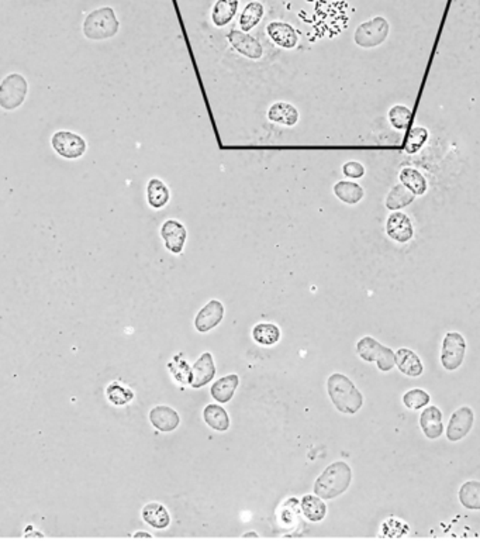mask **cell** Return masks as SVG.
<instances>
[{
    "mask_svg": "<svg viewBox=\"0 0 480 541\" xmlns=\"http://www.w3.org/2000/svg\"><path fill=\"white\" fill-rule=\"evenodd\" d=\"M428 136L430 134H428L427 129L420 127V126L413 127L407 136V140H406V146H404L406 153L407 154L418 153L423 148V146L427 143Z\"/></svg>",
    "mask_w": 480,
    "mask_h": 541,
    "instance_id": "33",
    "label": "cell"
},
{
    "mask_svg": "<svg viewBox=\"0 0 480 541\" xmlns=\"http://www.w3.org/2000/svg\"><path fill=\"white\" fill-rule=\"evenodd\" d=\"M224 305L217 300V299H211L208 300L196 315L194 317V329L199 332V333H207V332H211L213 329H216L224 319Z\"/></svg>",
    "mask_w": 480,
    "mask_h": 541,
    "instance_id": "12",
    "label": "cell"
},
{
    "mask_svg": "<svg viewBox=\"0 0 480 541\" xmlns=\"http://www.w3.org/2000/svg\"><path fill=\"white\" fill-rule=\"evenodd\" d=\"M467 340L459 332H448L442 339L440 361L447 372L459 369L467 356Z\"/></svg>",
    "mask_w": 480,
    "mask_h": 541,
    "instance_id": "5",
    "label": "cell"
},
{
    "mask_svg": "<svg viewBox=\"0 0 480 541\" xmlns=\"http://www.w3.org/2000/svg\"><path fill=\"white\" fill-rule=\"evenodd\" d=\"M28 85L20 74L7 75L0 84V107L14 110L20 107L27 96Z\"/></svg>",
    "mask_w": 480,
    "mask_h": 541,
    "instance_id": "7",
    "label": "cell"
},
{
    "mask_svg": "<svg viewBox=\"0 0 480 541\" xmlns=\"http://www.w3.org/2000/svg\"><path fill=\"white\" fill-rule=\"evenodd\" d=\"M334 195L345 204H358L364 196V187L354 180H338L333 187Z\"/></svg>",
    "mask_w": 480,
    "mask_h": 541,
    "instance_id": "24",
    "label": "cell"
},
{
    "mask_svg": "<svg viewBox=\"0 0 480 541\" xmlns=\"http://www.w3.org/2000/svg\"><path fill=\"white\" fill-rule=\"evenodd\" d=\"M148 419L154 429L162 433H171L177 430L181 423L179 413L174 408L167 405L154 406L148 413Z\"/></svg>",
    "mask_w": 480,
    "mask_h": 541,
    "instance_id": "14",
    "label": "cell"
},
{
    "mask_svg": "<svg viewBox=\"0 0 480 541\" xmlns=\"http://www.w3.org/2000/svg\"><path fill=\"white\" fill-rule=\"evenodd\" d=\"M134 537H135V539H138V537H143V539H152V536H151L150 533H144V532H137V533L134 535Z\"/></svg>",
    "mask_w": 480,
    "mask_h": 541,
    "instance_id": "37",
    "label": "cell"
},
{
    "mask_svg": "<svg viewBox=\"0 0 480 541\" xmlns=\"http://www.w3.org/2000/svg\"><path fill=\"white\" fill-rule=\"evenodd\" d=\"M342 174L350 180H361L365 175V167L358 161H348L342 165Z\"/></svg>",
    "mask_w": 480,
    "mask_h": 541,
    "instance_id": "36",
    "label": "cell"
},
{
    "mask_svg": "<svg viewBox=\"0 0 480 541\" xmlns=\"http://www.w3.org/2000/svg\"><path fill=\"white\" fill-rule=\"evenodd\" d=\"M217 368L211 353H203L197 361L193 364L191 369V386L194 389H200L210 383L216 376Z\"/></svg>",
    "mask_w": 480,
    "mask_h": 541,
    "instance_id": "16",
    "label": "cell"
},
{
    "mask_svg": "<svg viewBox=\"0 0 480 541\" xmlns=\"http://www.w3.org/2000/svg\"><path fill=\"white\" fill-rule=\"evenodd\" d=\"M475 412L469 406L458 408L450 417L448 426L445 429L447 439L451 443H458L464 440L474 429Z\"/></svg>",
    "mask_w": 480,
    "mask_h": 541,
    "instance_id": "8",
    "label": "cell"
},
{
    "mask_svg": "<svg viewBox=\"0 0 480 541\" xmlns=\"http://www.w3.org/2000/svg\"><path fill=\"white\" fill-rule=\"evenodd\" d=\"M355 350L361 360L365 362H376L378 369L381 372H390L396 366V353L390 347L384 346L371 336L359 339Z\"/></svg>",
    "mask_w": 480,
    "mask_h": 541,
    "instance_id": "4",
    "label": "cell"
},
{
    "mask_svg": "<svg viewBox=\"0 0 480 541\" xmlns=\"http://www.w3.org/2000/svg\"><path fill=\"white\" fill-rule=\"evenodd\" d=\"M264 14H265V7L261 1H250L244 7L238 20L241 30L245 33L251 31L254 27H257L261 23Z\"/></svg>",
    "mask_w": 480,
    "mask_h": 541,
    "instance_id": "29",
    "label": "cell"
},
{
    "mask_svg": "<svg viewBox=\"0 0 480 541\" xmlns=\"http://www.w3.org/2000/svg\"><path fill=\"white\" fill-rule=\"evenodd\" d=\"M396 366L408 378H418L424 373V364L420 356L407 347H401L396 351Z\"/></svg>",
    "mask_w": 480,
    "mask_h": 541,
    "instance_id": "18",
    "label": "cell"
},
{
    "mask_svg": "<svg viewBox=\"0 0 480 541\" xmlns=\"http://www.w3.org/2000/svg\"><path fill=\"white\" fill-rule=\"evenodd\" d=\"M240 0H217L211 10V20L216 27H224L233 21L238 11Z\"/></svg>",
    "mask_w": 480,
    "mask_h": 541,
    "instance_id": "26",
    "label": "cell"
},
{
    "mask_svg": "<svg viewBox=\"0 0 480 541\" xmlns=\"http://www.w3.org/2000/svg\"><path fill=\"white\" fill-rule=\"evenodd\" d=\"M147 200L152 209H162L171 200V190L162 180L151 178L147 183Z\"/></svg>",
    "mask_w": 480,
    "mask_h": 541,
    "instance_id": "23",
    "label": "cell"
},
{
    "mask_svg": "<svg viewBox=\"0 0 480 541\" xmlns=\"http://www.w3.org/2000/svg\"><path fill=\"white\" fill-rule=\"evenodd\" d=\"M415 199V195L407 189L403 183H398V185H394L390 192L387 193V197H386V207L391 212H397L400 209H404L407 207L408 204H411Z\"/></svg>",
    "mask_w": 480,
    "mask_h": 541,
    "instance_id": "27",
    "label": "cell"
},
{
    "mask_svg": "<svg viewBox=\"0 0 480 541\" xmlns=\"http://www.w3.org/2000/svg\"><path fill=\"white\" fill-rule=\"evenodd\" d=\"M459 503L468 510H480V481H467L458 491Z\"/></svg>",
    "mask_w": 480,
    "mask_h": 541,
    "instance_id": "30",
    "label": "cell"
},
{
    "mask_svg": "<svg viewBox=\"0 0 480 541\" xmlns=\"http://www.w3.org/2000/svg\"><path fill=\"white\" fill-rule=\"evenodd\" d=\"M442 412L438 406H425L420 415V427L428 440H438L444 435Z\"/></svg>",
    "mask_w": 480,
    "mask_h": 541,
    "instance_id": "15",
    "label": "cell"
},
{
    "mask_svg": "<svg viewBox=\"0 0 480 541\" xmlns=\"http://www.w3.org/2000/svg\"><path fill=\"white\" fill-rule=\"evenodd\" d=\"M120 23L111 7H100L91 11L84 23V34L89 40L101 41L118 33Z\"/></svg>",
    "mask_w": 480,
    "mask_h": 541,
    "instance_id": "3",
    "label": "cell"
},
{
    "mask_svg": "<svg viewBox=\"0 0 480 541\" xmlns=\"http://www.w3.org/2000/svg\"><path fill=\"white\" fill-rule=\"evenodd\" d=\"M267 117L271 123L282 124L286 127H293L297 124V121L300 119V113H298L297 107H294L289 102H277V103L271 104V107L268 109Z\"/></svg>",
    "mask_w": 480,
    "mask_h": 541,
    "instance_id": "21",
    "label": "cell"
},
{
    "mask_svg": "<svg viewBox=\"0 0 480 541\" xmlns=\"http://www.w3.org/2000/svg\"><path fill=\"white\" fill-rule=\"evenodd\" d=\"M352 482V468L345 461H335L330 464L316 479L313 491L314 495L324 501L337 499L344 495Z\"/></svg>",
    "mask_w": 480,
    "mask_h": 541,
    "instance_id": "2",
    "label": "cell"
},
{
    "mask_svg": "<svg viewBox=\"0 0 480 541\" xmlns=\"http://www.w3.org/2000/svg\"><path fill=\"white\" fill-rule=\"evenodd\" d=\"M401 402L408 410L415 412V410H420V409H424L425 406H428L431 402V396L427 390H424L421 388H413L403 395Z\"/></svg>",
    "mask_w": 480,
    "mask_h": 541,
    "instance_id": "32",
    "label": "cell"
},
{
    "mask_svg": "<svg viewBox=\"0 0 480 541\" xmlns=\"http://www.w3.org/2000/svg\"><path fill=\"white\" fill-rule=\"evenodd\" d=\"M267 34L272 40L274 44H277L281 48L293 50L298 43V34L285 21H272L267 26Z\"/></svg>",
    "mask_w": 480,
    "mask_h": 541,
    "instance_id": "17",
    "label": "cell"
},
{
    "mask_svg": "<svg viewBox=\"0 0 480 541\" xmlns=\"http://www.w3.org/2000/svg\"><path fill=\"white\" fill-rule=\"evenodd\" d=\"M327 392L331 403L342 415H357L364 406V395L354 381L341 372H334L327 379Z\"/></svg>",
    "mask_w": 480,
    "mask_h": 541,
    "instance_id": "1",
    "label": "cell"
},
{
    "mask_svg": "<svg viewBox=\"0 0 480 541\" xmlns=\"http://www.w3.org/2000/svg\"><path fill=\"white\" fill-rule=\"evenodd\" d=\"M107 395H108L110 402L117 405V406H124L134 399V392L131 389H128L127 386H123L118 382H113L107 388Z\"/></svg>",
    "mask_w": 480,
    "mask_h": 541,
    "instance_id": "35",
    "label": "cell"
},
{
    "mask_svg": "<svg viewBox=\"0 0 480 541\" xmlns=\"http://www.w3.org/2000/svg\"><path fill=\"white\" fill-rule=\"evenodd\" d=\"M389 31V21L382 16H376L358 26L354 34V41L361 48H375L384 44Z\"/></svg>",
    "mask_w": 480,
    "mask_h": 541,
    "instance_id": "6",
    "label": "cell"
},
{
    "mask_svg": "<svg viewBox=\"0 0 480 541\" xmlns=\"http://www.w3.org/2000/svg\"><path fill=\"white\" fill-rule=\"evenodd\" d=\"M51 144L54 150L67 160L81 158L86 153V141L71 131H58L52 136Z\"/></svg>",
    "mask_w": 480,
    "mask_h": 541,
    "instance_id": "9",
    "label": "cell"
},
{
    "mask_svg": "<svg viewBox=\"0 0 480 541\" xmlns=\"http://www.w3.org/2000/svg\"><path fill=\"white\" fill-rule=\"evenodd\" d=\"M242 537H244V539H247V537H255V539H257V537H259V536H258L255 532H248V533H244Z\"/></svg>",
    "mask_w": 480,
    "mask_h": 541,
    "instance_id": "38",
    "label": "cell"
},
{
    "mask_svg": "<svg viewBox=\"0 0 480 541\" xmlns=\"http://www.w3.org/2000/svg\"><path fill=\"white\" fill-rule=\"evenodd\" d=\"M161 239L164 240L165 248L171 254H181L185 248L186 240H188V231L184 223H181L177 219H168L162 223L160 230Z\"/></svg>",
    "mask_w": 480,
    "mask_h": 541,
    "instance_id": "10",
    "label": "cell"
},
{
    "mask_svg": "<svg viewBox=\"0 0 480 541\" xmlns=\"http://www.w3.org/2000/svg\"><path fill=\"white\" fill-rule=\"evenodd\" d=\"M300 508L304 518L311 523H318L324 520L327 515V505L324 503V499H321L317 495H304L301 498Z\"/></svg>",
    "mask_w": 480,
    "mask_h": 541,
    "instance_id": "25",
    "label": "cell"
},
{
    "mask_svg": "<svg viewBox=\"0 0 480 541\" xmlns=\"http://www.w3.org/2000/svg\"><path fill=\"white\" fill-rule=\"evenodd\" d=\"M143 520L157 530H165L171 525V515L168 509L158 502L147 503L141 510Z\"/></svg>",
    "mask_w": 480,
    "mask_h": 541,
    "instance_id": "20",
    "label": "cell"
},
{
    "mask_svg": "<svg viewBox=\"0 0 480 541\" xmlns=\"http://www.w3.org/2000/svg\"><path fill=\"white\" fill-rule=\"evenodd\" d=\"M227 40L230 41L231 47L242 57L248 58V60H252V61H257V60H261L262 55H264V48H262V44L255 38L252 37L251 34H247L245 31L242 30H237V28H233L228 34H227Z\"/></svg>",
    "mask_w": 480,
    "mask_h": 541,
    "instance_id": "11",
    "label": "cell"
},
{
    "mask_svg": "<svg viewBox=\"0 0 480 541\" xmlns=\"http://www.w3.org/2000/svg\"><path fill=\"white\" fill-rule=\"evenodd\" d=\"M386 234L398 244H406L414 237L411 219L401 212H393L386 220Z\"/></svg>",
    "mask_w": 480,
    "mask_h": 541,
    "instance_id": "13",
    "label": "cell"
},
{
    "mask_svg": "<svg viewBox=\"0 0 480 541\" xmlns=\"http://www.w3.org/2000/svg\"><path fill=\"white\" fill-rule=\"evenodd\" d=\"M251 334L254 341L264 347L275 346L281 340V329L274 323H258L252 327Z\"/></svg>",
    "mask_w": 480,
    "mask_h": 541,
    "instance_id": "28",
    "label": "cell"
},
{
    "mask_svg": "<svg viewBox=\"0 0 480 541\" xmlns=\"http://www.w3.org/2000/svg\"><path fill=\"white\" fill-rule=\"evenodd\" d=\"M238 385H240V376L237 373L221 376L211 385L210 395L220 405H225L234 398V393Z\"/></svg>",
    "mask_w": 480,
    "mask_h": 541,
    "instance_id": "19",
    "label": "cell"
},
{
    "mask_svg": "<svg viewBox=\"0 0 480 541\" xmlns=\"http://www.w3.org/2000/svg\"><path fill=\"white\" fill-rule=\"evenodd\" d=\"M203 420L210 429L220 433L227 432L231 426L228 412L217 403H210L203 409Z\"/></svg>",
    "mask_w": 480,
    "mask_h": 541,
    "instance_id": "22",
    "label": "cell"
},
{
    "mask_svg": "<svg viewBox=\"0 0 480 541\" xmlns=\"http://www.w3.org/2000/svg\"><path fill=\"white\" fill-rule=\"evenodd\" d=\"M411 120V110L403 104H396L389 110V121L396 130H406Z\"/></svg>",
    "mask_w": 480,
    "mask_h": 541,
    "instance_id": "34",
    "label": "cell"
},
{
    "mask_svg": "<svg viewBox=\"0 0 480 541\" xmlns=\"http://www.w3.org/2000/svg\"><path fill=\"white\" fill-rule=\"evenodd\" d=\"M398 180L407 189H410L415 196L424 195L428 189V183H427V180L424 178V175L418 170H414V168L401 170Z\"/></svg>",
    "mask_w": 480,
    "mask_h": 541,
    "instance_id": "31",
    "label": "cell"
}]
</instances>
